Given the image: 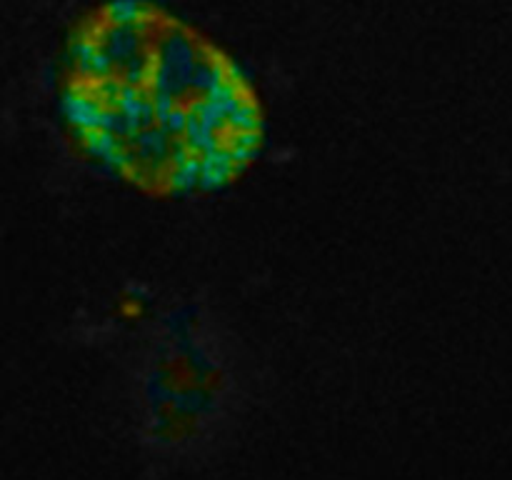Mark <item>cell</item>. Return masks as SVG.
Returning a JSON list of instances; mask_svg holds the SVG:
<instances>
[{
    "instance_id": "2",
    "label": "cell",
    "mask_w": 512,
    "mask_h": 480,
    "mask_svg": "<svg viewBox=\"0 0 512 480\" xmlns=\"http://www.w3.org/2000/svg\"><path fill=\"white\" fill-rule=\"evenodd\" d=\"M158 340L150 358L148 403L163 423H178L185 410L200 415L220 388V363L190 320H173Z\"/></svg>"
},
{
    "instance_id": "1",
    "label": "cell",
    "mask_w": 512,
    "mask_h": 480,
    "mask_svg": "<svg viewBox=\"0 0 512 480\" xmlns=\"http://www.w3.org/2000/svg\"><path fill=\"white\" fill-rule=\"evenodd\" d=\"M58 110L85 163L155 200L225 193L268 145L253 75L160 0H103L75 23Z\"/></svg>"
}]
</instances>
